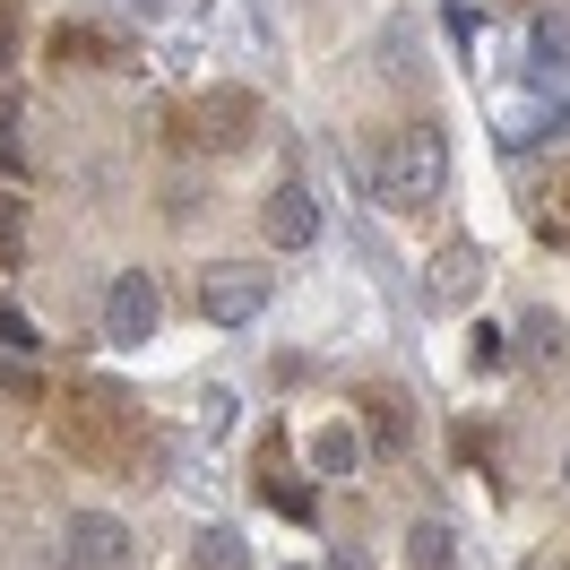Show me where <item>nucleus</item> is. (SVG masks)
<instances>
[{
  "mask_svg": "<svg viewBox=\"0 0 570 570\" xmlns=\"http://www.w3.org/2000/svg\"><path fill=\"white\" fill-rule=\"evenodd\" d=\"M406 562H415V570H450V562H459V553H450V528H432V519H424V528L406 535Z\"/></svg>",
  "mask_w": 570,
  "mask_h": 570,
  "instance_id": "nucleus-13",
  "label": "nucleus"
},
{
  "mask_svg": "<svg viewBox=\"0 0 570 570\" xmlns=\"http://www.w3.org/2000/svg\"><path fill=\"white\" fill-rule=\"evenodd\" d=\"M294 570H303V562H294Z\"/></svg>",
  "mask_w": 570,
  "mask_h": 570,
  "instance_id": "nucleus-20",
  "label": "nucleus"
},
{
  "mask_svg": "<svg viewBox=\"0 0 570 570\" xmlns=\"http://www.w3.org/2000/svg\"><path fill=\"white\" fill-rule=\"evenodd\" d=\"M156 312H165L156 277H147V268H121L112 294H105V337L112 346H147V337H156Z\"/></svg>",
  "mask_w": 570,
  "mask_h": 570,
  "instance_id": "nucleus-5",
  "label": "nucleus"
},
{
  "mask_svg": "<svg viewBox=\"0 0 570 570\" xmlns=\"http://www.w3.org/2000/svg\"><path fill=\"white\" fill-rule=\"evenodd\" d=\"M52 441H61L78 466H130V459L156 450L139 397L121 390V381H70V390L52 397Z\"/></svg>",
  "mask_w": 570,
  "mask_h": 570,
  "instance_id": "nucleus-1",
  "label": "nucleus"
},
{
  "mask_svg": "<svg viewBox=\"0 0 570 570\" xmlns=\"http://www.w3.org/2000/svg\"><path fill=\"white\" fill-rule=\"evenodd\" d=\"M0 181H18V112H0Z\"/></svg>",
  "mask_w": 570,
  "mask_h": 570,
  "instance_id": "nucleus-17",
  "label": "nucleus"
},
{
  "mask_svg": "<svg viewBox=\"0 0 570 570\" xmlns=\"http://www.w3.org/2000/svg\"><path fill=\"white\" fill-rule=\"evenodd\" d=\"M0 61H9V18H0Z\"/></svg>",
  "mask_w": 570,
  "mask_h": 570,
  "instance_id": "nucleus-19",
  "label": "nucleus"
},
{
  "mask_svg": "<svg viewBox=\"0 0 570 570\" xmlns=\"http://www.w3.org/2000/svg\"><path fill=\"white\" fill-rule=\"evenodd\" d=\"M165 139L199 147V156H234V147L259 139V96H250V87H208L199 105H181L174 121H165Z\"/></svg>",
  "mask_w": 570,
  "mask_h": 570,
  "instance_id": "nucleus-3",
  "label": "nucleus"
},
{
  "mask_svg": "<svg viewBox=\"0 0 570 570\" xmlns=\"http://www.w3.org/2000/svg\"><path fill=\"white\" fill-rule=\"evenodd\" d=\"M372 424L390 432V441H406V406H397V397H372Z\"/></svg>",
  "mask_w": 570,
  "mask_h": 570,
  "instance_id": "nucleus-18",
  "label": "nucleus"
},
{
  "mask_svg": "<svg viewBox=\"0 0 570 570\" xmlns=\"http://www.w3.org/2000/svg\"><path fill=\"white\" fill-rule=\"evenodd\" d=\"M312 466H321V475H355V466H363V432L346 424V415L312 424Z\"/></svg>",
  "mask_w": 570,
  "mask_h": 570,
  "instance_id": "nucleus-9",
  "label": "nucleus"
},
{
  "mask_svg": "<svg viewBox=\"0 0 570 570\" xmlns=\"http://www.w3.org/2000/svg\"><path fill=\"white\" fill-rule=\"evenodd\" d=\"M259 234H268V250H312L321 243V199L303 181H277L268 208H259Z\"/></svg>",
  "mask_w": 570,
  "mask_h": 570,
  "instance_id": "nucleus-6",
  "label": "nucleus"
},
{
  "mask_svg": "<svg viewBox=\"0 0 570 570\" xmlns=\"http://www.w3.org/2000/svg\"><path fill=\"white\" fill-rule=\"evenodd\" d=\"M36 355H43V328L18 303H0V363H36Z\"/></svg>",
  "mask_w": 570,
  "mask_h": 570,
  "instance_id": "nucleus-12",
  "label": "nucleus"
},
{
  "mask_svg": "<svg viewBox=\"0 0 570 570\" xmlns=\"http://www.w3.org/2000/svg\"><path fill=\"white\" fill-rule=\"evenodd\" d=\"M475 285H484V250H475V243H441V250H432V268H424V294L441 303V312H450V303H466Z\"/></svg>",
  "mask_w": 570,
  "mask_h": 570,
  "instance_id": "nucleus-8",
  "label": "nucleus"
},
{
  "mask_svg": "<svg viewBox=\"0 0 570 570\" xmlns=\"http://www.w3.org/2000/svg\"><path fill=\"white\" fill-rule=\"evenodd\" d=\"M259 484H268V501H277L285 519H312V493H303V484H294V475H277V466H268V475H259Z\"/></svg>",
  "mask_w": 570,
  "mask_h": 570,
  "instance_id": "nucleus-16",
  "label": "nucleus"
},
{
  "mask_svg": "<svg viewBox=\"0 0 570 570\" xmlns=\"http://www.w3.org/2000/svg\"><path fill=\"white\" fill-rule=\"evenodd\" d=\"M190 570H250V544L234 528H199L190 535Z\"/></svg>",
  "mask_w": 570,
  "mask_h": 570,
  "instance_id": "nucleus-10",
  "label": "nucleus"
},
{
  "mask_svg": "<svg viewBox=\"0 0 570 570\" xmlns=\"http://www.w3.org/2000/svg\"><path fill=\"white\" fill-rule=\"evenodd\" d=\"M61 52H70V61H121V36H96V27H70V36H61Z\"/></svg>",
  "mask_w": 570,
  "mask_h": 570,
  "instance_id": "nucleus-15",
  "label": "nucleus"
},
{
  "mask_svg": "<svg viewBox=\"0 0 570 570\" xmlns=\"http://www.w3.org/2000/svg\"><path fill=\"white\" fill-rule=\"evenodd\" d=\"M27 259V199H0V277Z\"/></svg>",
  "mask_w": 570,
  "mask_h": 570,
  "instance_id": "nucleus-14",
  "label": "nucleus"
},
{
  "mask_svg": "<svg viewBox=\"0 0 570 570\" xmlns=\"http://www.w3.org/2000/svg\"><path fill=\"white\" fill-rule=\"evenodd\" d=\"M441 181H450V139H441L432 121H406V130H390L381 165H372V190H381L397 216H424L432 199H441Z\"/></svg>",
  "mask_w": 570,
  "mask_h": 570,
  "instance_id": "nucleus-2",
  "label": "nucleus"
},
{
  "mask_svg": "<svg viewBox=\"0 0 570 570\" xmlns=\"http://www.w3.org/2000/svg\"><path fill=\"white\" fill-rule=\"evenodd\" d=\"M199 312H208L216 328H250L268 312V277H259L250 259H216L208 277H199Z\"/></svg>",
  "mask_w": 570,
  "mask_h": 570,
  "instance_id": "nucleus-4",
  "label": "nucleus"
},
{
  "mask_svg": "<svg viewBox=\"0 0 570 570\" xmlns=\"http://www.w3.org/2000/svg\"><path fill=\"white\" fill-rule=\"evenodd\" d=\"M70 570H130V528L105 510L70 519Z\"/></svg>",
  "mask_w": 570,
  "mask_h": 570,
  "instance_id": "nucleus-7",
  "label": "nucleus"
},
{
  "mask_svg": "<svg viewBox=\"0 0 570 570\" xmlns=\"http://www.w3.org/2000/svg\"><path fill=\"white\" fill-rule=\"evenodd\" d=\"M510 346H519V363H535V372H544V363L562 355V321H553V312H528V321H519V337H510Z\"/></svg>",
  "mask_w": 570,
  "mask_h": 570,
  "instance_id": "nucleus-11",
  "label": "nucleus"
}]
</instances>
